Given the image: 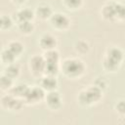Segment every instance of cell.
I'll return each mask as SVG.
<instances>
[{
    "label": "cell",
    "instance_id": "cell-1",
    "mask_svg": "<svg viewBox=\"0 0 125 125\" xmlns=\"http://www.w3.org/2000/svg\"><path fill=\"white\" fill-rule=\"evenodd\" d=\"M61 71L68 79H79L86 71L85 63L76 58H68L63 60L61 63Z\"/></svg>",
    "mask_w": 125,
    "mask_h": 125
},
{
    "label": "cell",
    "instance_id": "cell-2",
    "mask_svg": "<svg viewBox=\"0 0 125 125\" xmlns=\"http://www.w3.org/2000/svg\"><path fill=\"white\" fill-rule=\"evenodd\" d=\"M103 98V91L94 84L81 90L77 96L78 103L83 106H91L98 104Z\"/></svg>",
    "mask_w": 125,
    "mask_h": 125
},
{
    "label": "cell",
    "instance_id": "cell-3",
    "mask_svg": "<svg viewBox=\"0 0 125 125\" xmlns=\"http://www.w3.org/2000/svg\"><path fill=\"white\" fill-rule=\"evenodd\" d=\"M25 104L23 99L17 98L10 93H7L1 97V107L5 110H9L12 112L21 111Z\"/></svg>",
    "mask_w": 125,
    "mask_h": 125
},
{
    "label": "cell",
    "instance_id": "cell-4",
    "mask_svg": "<svg viewBox=\"0 0 125 125\" xmlns=\"http://www.w3.org/2000/svg\"><path fill=\"white\" fill-rule=\"evenodd\" d=\"M49 23L53 29L57 31H65L71 25L69 17L62 13H54L49 20Z\"/></svg>",
    "mask_w": 125,
    "mask_h": 125
},
{
    "label": "cell",
    "instance_id": "cell-5",
    "mask_svg": "<svg viewBox=\"0 0 125 125\" xmlns=\"http://www.w3.org/2000/svg\"><path fill=\"white\" fill-rule=\"evenodd\" d=\"M46 61L43 55H34L28 61V68L34 77H42L45 72Z\"/></svg>",
    "mask_w": 125,
    "mask_h": 125
},
{
    "label": "cell",
    "instance_id": "cell-6",
    "mask_svg": "<svg viewBox=\"0 0 125 125\" xmlns=\"http://www.w3.org/2000/svg\"><path fill=\"white\" fill-rule=\"evenodd\" d=\"M45 96H46V92L40 85L34 86V87H29L27 93L23 97V101L26 104L33 105L38 103L44 102Z\"/></svg>",
    "mask_w": 125,
    "mask_h": 125
},
{
    "label": "cell",
    "instance_id": "cell-7",
    "mask_svg": "<svg viewBox=\"0 0 125 125\" xmlns=\"http://www.w3.org/2000/svg\"><path fill=\"white\" fill-rule=\"evenodd\" d=\"M44 102L50 110H59L62 106V98L57 90L47 92Z\"/></svg>",
    "mask_w": 125,
    "mask_h": 125
},
{
    "label": "cell",
    "instance_id": "cell-8",
    "mask_svg": "<svg viewBox=\"0 0 125 125\" xmlns=\"http://www.w3.org/2000/svg\"><path fill=\"white\" fill-rule=\"evenodd\" d=\"M38 45H39L41 50L46 52V51H50V50L56 49V47L58 45V41H57V38L53 34L44 33L39 37Z\"/></svg>",
    "mask_w": 125,
    "mask_h": 125
},
{
    "label": "cell",
    "instance_id": "cell-9",
    "mask_svg": "<svg viewBox=\"0 0 125 125\" xmlns=\"http://www.w3.org/2000/svg\"><path fill=\"white\" fill-rule=\"evenodd\" d=\"M104 57L106 59H108L109 61H111L112 62H114L118 65H121L124 61L125 55H124V52L119 47L112 46V47H109L106 49Z\"/></svg>",
    "mask_w": 125,
    "mask_h": 125
},
{
    "label": "cell",
    "instance_id": "cell-10",
    "mask_svg": "<svg viewBox=\"0 0 125 125\" xmlns=\"http://www.w3.org/2000/svg\"><path fill=\"white\" fill-rule=\"evenodd\" d=\"M115 3L116 1H107L101 8V16L104 21H115Z\"/></svg>",
    "mask_w": 125,
    "mask_h": 125
},
{
    "label": "cell",
    "instance_id": "cell-11",
    "mask_svg": "<svg viewBox=\"0 0 125 125\" xmlns=\"http://www.w3.org/2000/svg\"><path fill=\"white\" fill-rule=\"evenodd\" d=\"M35 17L41 21H49L54 14L52 7L47 3H40L35 7Z\"/></svg>",
    "mask_w": 125,
    "mask_h": 125
},
{
    "label": "cell",
    "instance_id": "cell-12",
    "mask_svg": "<svg viewBox=\"0 0 125 125\" xmlns=\"http://www.w3.org/2000/svg\"><path fill=\"white\" fill-rule=\"evenodd\" d=\"M34 17H35V13L30 8H21L13 14V19L16 23L20 21H32Z\"/></svg>",
    "mask_w": 125,
    "mask_h": 125
},
{
    "label": "cell",
    "instance_id": "cell-13",
    "mask_svg": "<svg viewBox=\"0 0 125 125\" xmlns=\"http://www.w3.org/2000/svg\"><path fill=\"white\" fill-rule=\"evenodd\" d=\"M39 85L45 90V92H51L58 89L59 81L57 79V76H51V75H43L40 77Z\"/></svg>",
    "mask_w": 125,
    "mask_h": 125
},
{
    "label": "cell",
    "instance_id": "cell-14",
    "mask_svg": "<svg viewBox=\"0 0 125 125\" xmlns=\"http://www.w3.org/2000/svg\"><path fill=\"white\" fill-rule=\"evenodd\" d=\"M17 28L22 35H30L33 33L35 26L32 22V21H20L17 23Z\"/></svg>",
    "mask_w": 125,
    "mask_h": 125
},
{
    "label": "cell",
    "instance_id": "cell-15",
    "mask_svg": "<svg viewBox=\"0 0 125 125\" xmlns=\"http://www.w3.org/2000/svg\"><path fill=\"white\" fill-rule=\"evenodd\" d=\"M7 48L17 57H20L23 51H24V46L23 44L21 42V41H18V40H13V41H10L8 43V46Z\"/></svg>",
    "mask_w": 125,
    "mask_h": 125
},
{
    "label": "cell",
    "instance_id": "cell-16",
    "mask_svg": "<svg viewBox=\"0 0 125 125\" xmlns=\"http://www.w3.org/2000/svg\"><path fill=\"white\" fill-rule=\"evenodd\" d=\"M29 87L26 84H18L16 86H13V88L9 91L10 94H12L13 96L17 97V98H21L23 99V97L25 96V94L27 93Z\"/></svg>",
    "mask_w": 125,
    "mask_h": 125
},
{
    "label": "cell",
    "instance_id": "cell-17",
    "mask_svg": "<svg viewBox=\"0 0 125 125\" xmlns=\"http://www.w3.org/2000/svg\"><path fill=\"white\" fill-rule=\"evenodd\" d=\"M17 59V56H15L8 48H5L1 52V62L4 65H9L12 63H15V61Z\"/></svg>",
    "mask_w": 125,
    "mask_h": 125
},
{
    "label": "cell",
    "instance_id": "cell-18",
    "mask_svg": "<svg viewBox=\"0 0 125 125\" xmlns=\"http://www.w3.org/2000/svg\"><path fill=\"white\" fill-rule=\"evenodd\" d=\"M44 58L46 62H52V63H61V56L60 53L56 50H50V51H46L44 52Z\"/></svg>",
    "mask_w": 125,
    "mask_h": 125
},
{
    "label": "cell",
    "instance_id": "cell-19",
    "mask_svg": "<svg viewBox=\"0 0 125 125\" xmlns=\"http://www.w3.org/2000/svg\"><path fill=\"white\" fill-rule=\"evenodd\" d=\"M3 73L15 80L16 78H18V77L20 76L21 69H20V67H19L18 64L12 63V64H9V65H6V66H5Z\"/></svg>",
    "mask_w": 125,
    "mask_h": 125
},
{
    "label": "cell",
    "instance_id": "cell-20",
    "mask_svg": "<svg viewBox=\"0 0 125 125\" xmlns=\"http://www.w3.org/2000/svg\"><path fill=\"white\" fill-rule=\"evenodd\" d=\"M14 86V79L7 76L6 74L2 73L0 76V89L3 92L10 91Z\"/></svg>",
    "mask_w": 125,
    "mask_h": 125
},
{
    "label": "cell",
    "instance_id": "cell-21",
    "mask_svg": "<svg viewBox=\"0 0 125 125\" xmlns=\"http://www.w3.org/2000/svg\"><path fill=\"white\" fill-rule=\"evenodd\" d=\"M74 51L78 54V55H85L89 52L90 50V45L86 40H78L74 43Z\"/></svg>",
    "mask_w": 125,
    "mask_h": 125
},
{
    "label": "cell",
    "instance_id": "cell-22",
    "mask_svg": "<svg viewBox=\"0 0 125 125\" xmlns=\"http://www.w3.org/2000/svg\"><path fill=\"white\" fill-rule=\"evenodd\" d=\"M15 23V21L13 19V17L8 16V15H2L1 19H0V28L2 31L5 30H9L13 27Z\"/></svg>",
    "mask_w": 125,
    "mask_h": 125
},
{
    "label": "cell",
    "instance_id": "cell-23",
    "mask_svg": "<svg viewBox=\"0 0 125 125\" xmlns=\"http://www.w3.org/2000/svg\"><path fill=\"white\" fill-rule=\"evenodd\" d=\"M62 3L69 11H77L83 6V0H62Z\"/></svg>",
    "mask_w": 125,
    "mask_h": 125
},
{
    "label": "cell",
    "instance_id": "cell-24",
    "mask_svg": "<svg viewBox=\"0 0 125 125\" xmlns=\"http://www.w3.org/2000/svg\"><path fill=\"white\" fill-rule=\"evenodd\" d=\"M102 65H103V68L108 72V73H115L116 71H118L120 65L112 62L111 61H109L108 59H106L105 57L103 58V61H102Z\"/></svg>",
    "mask_w": 125,
    "mask_h": 125
},
{
    "label": "cell",
    "instance_id": "cell-25",
    "mask_svg": "<svg viewBox=\"0 0 125 125\" xmlns=\"http://www.w3.org/2000/svg\"><path fill=\"white\" fill-rule=\"evenodd\" d=\"M61 71L60 63H52V62H46L45 72L44 75H51V76H57Z\"/></svg>",
    "mask_w": 125,
    "mask_h": 125
},
{
    "label": "cell",
    "instance_id": "cell-26",
    "mask_svg": "<svg viewBox=\"0 0 125 125\" xmlns=\"http://www.w3.org/2000/svg\"><path fill=\"white\" fill-rule=\"evenodd\" d=\"M115 18L116 21H125V5L120 2L115 3Z\"/></svg>",
    "mask_w": 125,
    "mask_h": 125
},
{
    "label": "cell",
    "instance_id": "cell-27",
    "mask_svg": "<svg viewBox=\"0 0 125 125\" xmlns=\"http://www.w3.org/2000/svg\"><path fill=\"white\" fill-rule=\"evenodd\" d=\"M94 85H95L96 87H98L99 89H101V90L104 92V91L106 90L107 87H108V81H107V79H106L105 77H104V76H99V77H97V78L95 79Z\"/></svg>",
    "mask_w": 125,
    "mask_h": 125
},
{
    "label": "cell",
    "instance_id": "cell-28",
    "mask_svg": "<svg viewBox=\"0 0 125 125\" xmlns=\"http://www.w3.org/2000/svg\"><path fill=\"white\" fill-rule=\"evenodd\" d=\"M115 112L120 116H125V100H120L114 104Z\"/></svg>",
    "mask_w": 125,
    "mask_h": 125
},
{
    "label": "cell",
    "instance_id": "cell-29",
    "mask_svg": "<svg viewBox=\"0 0 125 125\" xmlns=\"http://www.w3.org/2000/svg\"><path fill=\"white\" fill-rule=\"evenodd\" d=\"M14 5H17V6H21L22 4L25 3L26 0H10Z\"/></svg>",
    "mask_w": 125,
    "mask_h": 125
}]
</instances>
